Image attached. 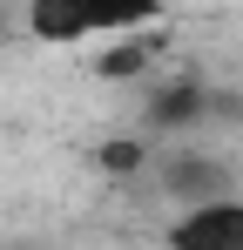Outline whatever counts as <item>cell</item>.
Masks as SVG:
<instances>
[{"label":"cell","instance_id":"7a4b0ae2","mask_svg":"<svg viewBox=\"0 0 243 250\" xmlns=\"http://www.w3.org/2000/svg\"><path fill=\"white\" fill-rule=\"evenodd\" d=\"M223 115V95L202 82V75H156V82L142 88V128L149 135H196Z\"/></svg>","mask_w":243,"mask_h":250},{"label":"cell","instance_id":"277c9868","mask_svg":"<svg viewBox=\"0 0 243 250\" xmlns=\"http://www.w3.org/2000/svg\"><path fill=\"white\" fill-rule=\"evenodd\" d=\"M169 244L182 250H243V196H202L182 216H169Z\"/></svg>","mask_w":243,"mask_h":250},{"label":"cell","instance_id":"52a82bcc","mask_svg":"<svg viewBox=\"0 0 243 250\" xmlns=\"http://www.w3.org/2000/svg\"><path fill=\"white\" fill-rule=\"evenodd\" d=\"M0 34H7V0H0Z\"/></svg>","mask_w":243,"mask_h":250},{"label":"cell","instance_id":"5b68a950","mask_svg":"<svg viewBox=\"0 0 243 250\" xmlns=\"http://www.w3.org/2000/svg\"><path fill=\"white\" fill-rule=\"evenodd\" d=\"M156 61H162V34L128 27V34H108V47L95 54V75H101V82H142Z\"/></svg>","mask_w":243,"mask_h":250},{"label":"cell","instance_id":"6da1fadb","mask_svg":"<svg viewBox=\"0 0 243 250\" xmlns=\"http://www.w3.org/2000/svg\"><path fill=\"white\" fill-rule=\"evenodd\" d=\"M162 0H27L20 27L47 47H75V41H108L128 27H156Z\"/></svg>","mask_w":243,"mask_h":250},{"label":"cell","instance_id":"8992f818","mask_svg":"<svg viewBox=\"0 0 243 250\" xmlns=\"http://www.w3.org/2000/svg\"><path fill=\"white\" fill-rule=\"evenodd\" d=\"M95 163L108 169V176H142V169L156 163V142H142V135H108V142L95 149Z\"/></svg>","mask_w":243,"mask_h":250},{"label":"cell","instance_id":"3957f363","mask_svg":"<svg viewBox=\"0 0 243 250\" xmlns=\"http://www.w3.org/2000/svg\"><path fill=\"white\" fill-rule=\"evenodd\" d=\"M156 183L169 189V196H182V203H202V196H230V189H237V169L182 135V142L156 163Z\"/></svg>","mask_w":243,"mask_h":250}]
</instances>
